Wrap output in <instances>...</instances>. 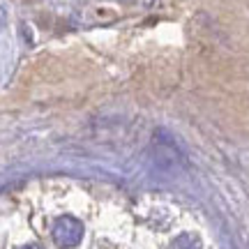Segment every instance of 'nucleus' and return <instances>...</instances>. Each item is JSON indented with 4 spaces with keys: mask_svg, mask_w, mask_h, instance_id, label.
I'll return each mask as SVG.
<instances>
[{
    "mask_svg": "<svg viewBox=\"0 0 249 249\" xmlns=\"http://www.w3.org/2000/svg\"><path fill=\"white\" fill-rule=\"evenodd\" d=\"M21 249H44L42 245H26V247H21Z\"/></svg>",
    "mask_w": 249,
    "mask_h": 249,
    "instance_id": "3",
    "label": "nucleus"
},
{
    "mask_svg": "<svg viewBox=\"0 0 249 249\" xmlns=\"http://www.w3.org/2000/svg\"><path fill=\"white\" fill-rule=\"evenodd\" d=\"M51 235H53V242L58 247L62 249H70V247H76L81 240H83V224L76 219V217H58L51 229Z\"/></svg>",
    "mask_w": 249,
    "mask_h": 249,
    "instance_id": "1",
    "label": "nucleus"
},
{
    "mask_svg": "<svg viewBox=\"0 0 249 249\" xmlns=\"http://www.w3.org/2000/svg\"><path fill=\"white\" fill-rule=\"evenodd\" d=\"M173 249H201V240L194 233H182L173 240Z\"/></svg>",
    "mask_w": 249,
    "mask_h": 249,
    "instance_id": "2",
    "label": "nucleus"
}]
</instances>
